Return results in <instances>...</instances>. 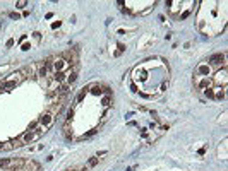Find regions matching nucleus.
I'll list each match as a JSON object with an SVG mask.
<instances>
[{
    "instance_id": "obj_1",
    "label": "nucleus",
    "mask_w": 228,
    "mask_h": 171,
    "mask_svg": "<svg viewBox=\"0 0 228 171\" xmlns=\"http://www.w3.org/2000/svg\"><path fill=\"white\" fill-rule=\"evenodd\" d=\"M192 82H194V87L197 89V91H204V89H209L213 86V81H211V79H207L204 75H197V74H194Z\"/></svg>"
},
{
    "instance_id": "obj_2",
    "label": "nucleus",
    "mask_w": 228,
    "mask_h": 171,
    "mask_svg": "<svg viewBox=\"0 0 228 171\" xmlns=\"http://www.w3.org/2000/svg\"><path fill=\"white\" fill-rule=\"evenodd\" d=\"M22 75L26 77V79H35L36 77V72H38V65L36 63H31V65H26V67L21 68Z\"/></svg>"
},
{
    "instance_id": "obj_3",
    "label": "nucleus",
    "mask_w": 228,
    "mask_h": 171,
    "mask_svg": "<svg viewBox=\"0 0 228 171\" xmlns=\"http://www.w3.org/2000/svg\"><path fill=\"white\" fill-rule=\"evenodd\" d=\"M213 84H216L218 87H221V84H223V87L227 86V67H223V70H220V72L216 74Z\"/></svg>"
},
{
    "instance_id": "obj_4",
    "label": "nucleus",
    "mask_w": 228,
    "mask_h": 171,
    "mask_svg": "<svg viewBox=\"0 0 228 171\" xmlns=\"http://www.w3.org/2000/svg\"><path fill=\"white\" fill-rule=\"evenodd\" d=\"M207 62H209V63H214V65L223 63V67H227V55H225V53L213 55V57H209V58H207Z\"/></svg>"
},
{
    "instance_id": "obj_5",
    "label": "nucleus",
    "mask_w": 228,
    "mask_h": 171,
    "mask_svg": "<svg viewBox=\"0 0 228 171\" xmlns=\"http://www.w3.org/2000/svg\"><path fill=\"white\" fill-rule=\"evenodd\" d=\"M38 120H40V123H43V127L48 128L50 125H52V122H53V115H52V113H45V115H41Z\"/></svg>"
},
{
    "instance_id": "obj_6",
    "label": "nucleus",
    "mask_w": 228,
    "mask_h": 171,
    "mask_svg": "<svg viewBox=\"0 0 228 171\" xmlns=\"http://www.w3.org/2000/svg\"><path fill=\"white\" fill-rule=\"evenodd\" d=\"M10 164H12L10 159H2V157H0V170H7Z\"/></svg>"
},
{
    "instance_id": "obj_7",
    "label": "nucleus",
    "mask_w": 228,
    "mask_h": 171,
    "mask_svg": "<svg viewBox=\"0 0 228 171\" xmlns=\"http://www.w3.org/2000/svg\"><path fill=\"white\" fill-rule=\"evenodd\" d=\"M38 125H40V120H35V122H31V123H29L28 130H36V128H38Z\"/></svg>"
},
{
    "instance_id": "obj_8",
    "label": "nucleus",
    "mask_w": 228,
    "mask_h": 171,
    "mask_svg": "<svg viewBox=\"0 0 228 171\" xmlns=\"http://www.w3.org/2000/svg\"><path fill=\"white\" fill-rule=\"evenodd\" d=\"M103 104H105V108H110V104H111V96H106L103 99Z\"/></svg>"
},
{
    "instance_id": "obj_9",
    "label": "nucleus",
    "mask_w": 228,
    "mask_h": 171,
    "mask_svg": "<svg viewBox=\"0 0 228 171\" xmlns=\"http://www.w3.org/2000/svg\"><path fill=\"white\" fill-rule=\"evenodd\" d=\"M204 94L207 96V98H211V99H214V92H213V89L209 87V89H204Z\"/></svg>"
},
{
    "instance_id": "obj_10",
    "label": "nucleus",
    "mask_w": 228,
    "mask_h": 171,
    "mask_svg": "<svg viewBox=\"0 0 228 171\" xmlns=\"http://www.w3.org/2000/svg\"><path fill=\"white\" fill-rule=\"evenodd\" d=\"M94 164H98V156H96V157H93V159H89V163H88V168H89V166H94Z\"/></svg>"
},
{
    "instance_id": "obj_11",
    "label": "nucleus",
    "mask_w": 228,
    "mask_h": 171,
    "mask_svg": "<svg viewBox=\"0 0 228 171\" xmlns=\"http://www.w3.org/2000/svg\"><path fill=\"white\" fill-rule=\"evenodd\" d=\"M189 14H190V10H187V12H184L182 15H180V19H187V17H189Z\"/></svg>"
},
{
    "instance_id": "obj_12",
    "label": "nucleus",
    "mask_w": 228,
    "mask_h": 171,
    "mask_svg": "<svg viewBox=\"0 0 228 171\" xmlns=\"http://www.w3.org/2000/svg\"><path fill=\"white\" fill-rule=\"evenodd\" d=\"M28 5V2H17V7H19V9H22V7H26Z\"/></svg>"
}]
</instances>
